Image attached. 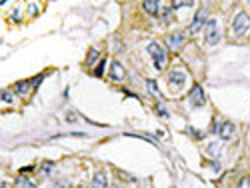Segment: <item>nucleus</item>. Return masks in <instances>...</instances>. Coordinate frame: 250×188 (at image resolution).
<instances>
[{"label":"nucleus","instance_id":"obj_1","mask_svg":"<svg viewBox=\"0 0 250 188\" xmlns=\"http://www.w3.org/2000/svg\"><path fill=\"white\" fill-rule=\"evenodd\" d=\"M204 38H206V44L214 46V44H218L220 40V22L216 20V18H210L204 26Z\"/></svg>","mask_w":250,"mask_h":188},{"label":"nucleus","instance_id":"obj_2","mask_svg":"<svg viewBox=\"0 0 250 188\" xmlns=\"http://www.w3.org/2000/svg\"><path fill=\"white\" fill-rule=\"evenodd\" d=\"M148 54L152 56L154 66L158 68V70H162V68L166 66V50H164L158 42H150V44H148Z\"/></svg>","mask_w":250,"mask_h":188},{"label":"nucleus","instance_id":"obj_3","mask_svg":"<svg viewBox=\"0 0 250 188\" xmlns=\"http://www.w3.org/2000/svg\"><path fill=\"white\" fill-rule=\"evenodd\" d=\"M232 30H234L236 36H244V34H248V30H250V16L246 12H238L234 22H232Z\"/></svg>","mask_w":250,"mask_h":188},{"label":"nucleus","instance_id":"obj_4","mask_svg":"<svg viewBox=\"0 0 250 188\" xmlns=\"http://www.w3.org/2000/svg\"><path fill=\"white\" fill-rule=\"evenodd\" d=\"M206 18H208L206 8H200V10L196 12V16H194V20H192L190 26H188V32H190V34H196L202 26H206V22H208Z\"/></svg>","mask_w":250,"mask_h":188},{"label":"nucleus","instance_id":"obj_5","mask_svg":"<svg viewBox=\"0 0 250 188\" xmlns=\"http://www.w3.org/2000/svg\"><path fill=\"white\" fill-rule=\"evenodd\" d=\"M184 40H186L184 32H172V34H168V36H166V46L176 52V50H180L182 46H184Z\"/></svg>","mask_w":250,"mask_h":188},{"label":"nucleus","instance_id":"obj_6","mask_svg":"<svg viewBox=\"0 0 250 188\" xmlns=\"http://www.w3.org/2000/svg\"><path fill=\"white\" fill-rule=\"evenodd\" d=\"M188 100H190V104H192V106H204V104H206V96H204L202 86L194 84L192 90H190V94H188Z\"/></svg>","mask_w":250,"mask_h":188},{"label":"nucleus","instance_id":"obj_7","mask_svg":"<svg viewBox=\"0 0 250 188\" xmlns=\"http://www.w3.org/2000/svg\"><path fill=\"white\" fill-rule=\"evenodd\" d=\"M184 82H186V74L184 72H180V70H172L170 74H168V84L172 88H182L184 86Z\"/></svg>","mask_w":250,"mask_h":188},{"label":"nucleus","instance_id":"obj_8","mask_svg":"<svg viewBox=\"0 0 250 188\" xmlns=\"http://www.w3.org/2000/svg\"><path fill=\"white\" fill-rule=\"evenodd\" d=\"M110 76H112V80H116V82L124 80V78H126L124 66H122L120 62H112V64H110Z\"/></svg>","mask_w":250,"mask_h":188},{"label":"nucleus","instance_id":"obj_9","mask_svg":"<svg viewBox=\"0 0 250 188\" xmlns=\"http://www.w3.org/2000/svg\"><path fill=\"white\" fill-rule=\"evenodd\" d=\"M218 134H220L222 140H230L232 136H234V124H232V122H222L218 126Z\"/></svg>","mask_w":250,"mask_h":188},{"label":"nucleus","instance_id":"obj_10","mask_svg":"<svg viewBox=\"0 0 250 188\" xmlns=\"http://www.w3.org/2000/svg\"><path fill=\"white\" fill-rule=\"evenodd\" d=\"M108 186V180H106V174L102 170H98V172L92 176V188H106Z\"/></svg>","mask_w":250,"mask_h":188},{"label":"nucleus","instance_id":"obj_11","mask_svg":"<svg viewBox=\"0 0 250 188\" xmlns=\"http://www.w3.org/2000/svg\"><path fill=\"white\" fill-rule=\"evenodd\" d=\"M142 6H144V10H146L148 14H152V16H158V8H160V4L156 2V0H148V2H144Z\"/></svg>","mask_w":250,"mask_h":188},{"label":"nucleus","instance_id":"obj_12","mask_svg":"<svg viewBox=\"0 0 250 188\" xmlns=\"http://www.w3.org/2000/svg\"><path fill=\"white\" fill-rule=\"evenodd\" d=\"M16 188H36V186H34V182H30L28 178L20 176L18 180H16Z\"/></svg>","mask_w":250,"mask_h":188},{"label":"nucleus","instance_id":"obj_13","mask_svg":"<svg viewBox=\"0 0 250 188\" xmlns=\"http://www.w3.org/2000/svg\"><path fill=\"white\" fill-rule=\"evenodd\" d=\"M146 86H148L150 94H152L154 98H160V90H158V86H156V82H154V80H148V82H146Z\"/></svg>","mask_w":250,"mask_h":188},{"label":"nucleus","instance_id":"obj_14","mask_svg":"<svg viewBox=\"0 0 250 188\" xmlns=\"http://www.w3.org/2000/svg\"><path fill=\"white\" fill-rule=\"evenodd\" d=\"M30 86H32V82H18V84H16V86H14V90L18 92V94H24V92H26Z\"/></svg>","mask_w":250,"mask_h":188},{"label":"nucleus","instance_id":"obj_15","mask_svg":"<svg viewBox=\"0 0 250 188\" xmlns=\"http://www.w3.org/2000/svg\"><path fill=\"white\" fill-rule=\"evenodd\" d=\"M52 168H54L52 162H42V166H40V174H42V176H48L50 172H52Z\"/></svg>","mask_w":250,"mask_h":188},{"label":"nucleus","instance_id":"obj_16","mask_svg":"<svg viewBox=\"0 0 250 188\" xmlns=\"http://www.w3.org/2000/svg\"><path fill=\"white\" fill-rule=\"evenodd\" d=\"M96 60H98V50H96V48H92L90 52H88V56H86V64L90 66V64H94Z\"/></svg>","mask_w":250,"mask_h":188},{"label":"nucleus","instance_id":"obj_17","mask_svg":"<svg viewBox=\"0 0 250 188\" xmlns=\"http://www.w3.org/2000/svg\"><path fill=\"white\" fill-rule=\"evenodd\" d=\"M184 6H192V2H172V8H184Z\"/></svg>","mask_w":250,"mask_h":188},{"label":"nucleus","instance_id":"obj_18","mask_svg":"<svg viewBox=\"0 0 250 188\" xmlns=\"http://www.w3.org/2000/svg\"><path fill=\"white\" fill-rule=\"evenodd\" d=\"M238 188H250V178H248V176H244V178L240 180V184H238Z\"/></svg>","mask_w":250,"mask_h":188},{"label":"nucleus","instance_id":"obj_19","mask_svg":"<svg viewBox=\"0 0 250 188\" xmlns=\"http://www.w3.org/2000/svg\"><path fill=\"white\" fill-rule=\"evenodd\" d=\"M94 74H96V76H102V74H104V60L98 64V68H96V72H94Z\"/></svg>","mask_w":250,"mask_h":188},{"label":"nucleus","instance_id":"obj_20","mask_svg":"<svg viewBox=\"0 0 250 188\" xmlns=\"http://www.w3.org/2000/svg\"><path fill=\"white\" fill-rule=\"evenodd\" d=\"M156 110H158V114H160V116H164V118L168 116V112H166V108H164L162 104H158V106H156Z\"/></svg>","mask_w":250,"mask_h":188},{"label":"nucleus","instance_id":"obj_21","mask_svg":"<svg viewBox=\"0 0 250 188\" xmlns=\"http://www.w3.org/2000/svg\"><path fill=\"white\" fill-rule=\"evenodd\" d=\"M2 98H4V102H12V100H14L10 92H2Z\"/></svg>","mask_w":250,"mask_h":188},{"label":"nucleus","instance_id":"obj_22","mask_svg":"<svg viewBox=\"0 0 250 188\" xmlns=\"http://www.w3.org/2000/svg\"><path fill=\"white\" fill-rule=\"evenodd\" d=\"M54 188H70V184L68 182H56Z\"/></svg>","mask_w":250,"mask_h":188},{"label":"nucleus","instance_id":"obj_23","mask_svg":"<svg viewBox=\"0 0 250 188\" xmlns=\"http://www.w3.org/2000/svg\"><path fill=\"white\" fill-rule=\"evenodd\" d=\"M2 188H8V184H2Z\"/></svg>","mask_w":250,"mask_h":188}]
</instances>
